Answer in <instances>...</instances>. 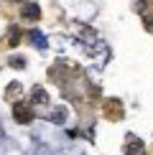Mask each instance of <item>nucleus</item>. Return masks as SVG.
Wrapping results in <instances>:
<instances>
[{
  "mask_svg": "<svg viewBox=\"0 0 153 155\" xmlns=\"http://www.w3.org/2000/svg\"><path fill=\"white\" fill-rule=\"evenodd\" d=\"M13 117H15L18 125H28V122H33V112H31L28 104L15 102V104H13Z\"/></svg>",
  "mask_w": 153,
  "mask_h": 155,
  "instance_id": "nucleus-1",
  "label": "nucleus"
},
{
  "mask_svg": "<svg viewBox=\"0 0 153 155\" xmlns=\"http://www.w3.org/2000/svg\"><path fill=\"white\" fill-rule=\"evenodd\" d=\"M125 155H145V145H143V140L135 137V135H127Z\"/></svg>",
  "mask_w": 153,
  "mask_h": 155,
  "instance_id": "nucleus-2",
  "label": "nucleus"
},
{
  "mask_svg": "<svg viewBox=\"0 0 153 155\" xmlns=\"http://www.w3.org/2000/svg\"><path fill=\"white\" fill-rule=\"evenodd\" d=\"M21 13H23L25 21H38V18H41V8H38L36 3H25Z\"/></svg>",
  "mask_w": 153,
  "mask_h": 155,
  "instance_id": "nucleus-3",
  "label": "nucleus"
},
{
  "mask_svg": "<svg viewBox=\"0 0 153 155\" xmlns=\"http://www.w3.org/2000/svg\"><path fill=\"white\" fill-rule=\"evenodd\" d=\"M28 41L33 43L36 48H41V51H43V48H49V41H46V36H43L41 31H28Z\"/></svg>",
  "mask_w": 153,
  "mask_h": 155,
  "instance_id": "nucleus-4",
  "label": "nucleus"
},
{
  "mask_svg": "<svg viewBox=\"0 0 153 155\" xmlns=\"http://www.w3.org/2000/svg\"><path fill=\"white\" fill-rule=\"evenodd\" d=\"M46 120H49V122H54V125H64V122H66V109H64V107L51 109V112L46 114Z\"/></svg>",
  "mask_w": 153,
  "mask_h": 155,
  "instance_id": "nucleus-5",
  "label": "nucleus"
},
{
  "mask_svg": "<svg viewBox=\"0 0 153 155\" xmlns=\"http://www.w3.org/2000/svg\"><path fill=\"white\" fill-rule=\"evenodd\" d=\"M31 102H33V104H46V102H49V94H46V89H41V87H33V92H31Z\"/></svg>",
  "mask_w": 153,
  "mask_h": 155,
  "instance_id": "nucleus-6",
  "label": "nucleus"
},
{
  "mask_svg": "<svg viewBox=\"0 0 153 155\" xmlns=\"http://www.w3.org/2000/svg\"><path fill=\"white\" fill-rule=\"evenodd\" d=\"M10 66H15V69H23V66H25V59H21V56H13V59H10Z\"/></svg>",
  "mask_w": 153,
  "mask_h": 155,
  "instance_id": "nucleus-7",
  "label": "nucleus"
},
{
  "mask_svg": "<svg viewBox=\"0 0 153 155\" xmlns=\"http://www.w3.org/2000/svg\"><path fill=\"white\" fill-rule=\"evenodd\" d=\"M18 38H21V36H18V28H15V25H10V46H15Z\"/></svg>",
  "mask_w": 153,
  "mask_h": 155,
  "instance_id": "nucleus-8",
  "label": "nucleus"
}]
</instances>
